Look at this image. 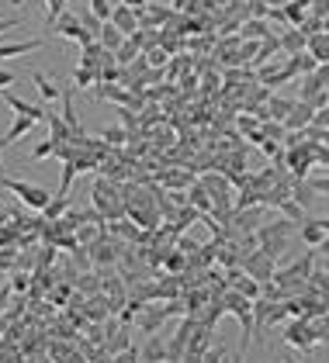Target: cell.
Returning <instances> with one entry per match:
<instances>
[{"label": "cell", "mask_w": 329, "mask_h": 363, "mask_svg": "<svg viewBox=\"0 0 329 363\" xmlns=\"http://www.w3.org/2000/svg\"><path fill=\"white\" fill-rule=\"evenodd\" d=\"M91 201H94V208L104 215V222H122V218L129 215V208H125V184H118V180H111V177H104V173L94 180Z\"/></svg>", "instance_id": "1"}, {"label": "cell", "mask_w": 329, "mask_h": 363, "mask_svg": "<svg viewBox=\"0 0 329 363\" xmlns=\"http://www.w3.org/2000/svg\"><path fill=\"white\" fill-rule=\"evenodd\" d=\"M0 187H4V190H11L25 208H32V211H46L49 204H53V197L56 194H49L46 187H39V184H28V180H15V177H0Z\"/></svg>", "instance_id": "2"}, {"label": "cell", "mask_w": 329, "mask_h": 363, "mask_svg": "<svg viewBox=\"0 0 329 363\" xmlns=\"http://www.w3.org/2000/svg\"><path fill=\"white\" fill-rule=\"evenodd\" d=\"M49 35H63V39L77 42L80 49H84V46H91V42H97V39L84 28V21H80V14H77V11H66V14H63V18L49 28Z\"/></svg>", "instance_id": "3"}, {"label": "cell", "mask_w": 329, "mask_h": 363, "mask_svg": "<svg viewBox=\"0 0 329 363\" xmlns=\"http://www.w3.org/2000/svg\"><path fill=\"white\" fill-rule=\"evenodd\" d=\"M284 339L298 349H312L319 342V332H315V322L312 318H291L288 328H284Z\"/></svg>", "instance_id": "4"}, {"label": "cell", "mask_w": 329, "mask_h": 363, "mask_svg": "<svg viewBox=\"0 0 329 363\" xmlns=\"http://www.w3.org/2000/svg\"><path fill=\"white\" fill-rule=\"evenodd\" d=\"M250 277H256L260 284H267V280H274V273H277V259L274 256H267L263 249H256V253H250L243 263H239Z\"/></svg>", "instance_id": "5"}, {"label": "cell", "mask_w": 329, "mask_h": 363, "mask_svg": "<svg viewBox=\"0 0 329 363\" xmlns=\"http://www.w3.org/2000/svg\"><path fill=\"white\" fill-rule=\"evenodd\" d=\"M312 118H315V104H308V101H294L291 115L284 118V128H288V132H305V128L312 125Z\"/></svg>", "instance_id": "6"}, {"label": "cell", "mask_w": 329, "mask_h": 363, "mask_svg": "<svg viewBox=\"0 0 329 363\" xmlns=\"http://www.w3.org/2000/svg\"><path fill=\"white\" fill-rule=\"evenodd\" d=\"M111 25H115V28H122L129 39H132V35L142 28V25H139V11H135V8H129V4H118V8H115Z\"/></svg>", "instance_id": "7"}, {"label": "cell", "mask_w": 329, "mask_h": 363, "mask_svg": "<svg viewBox=\"0 0 329 363\" xmlns=\"http://www.w3.org/2000/svg\"><path fill=\"white\" fill-rule=\"evenodd\" d=\"M281 52H284V56L308 52V32H301V28H284V32H281Z\"/></svg>", "instance_id": "8"}, {"label": "cell", "mask_w": 329, "mask_h": 363, "mask_svg": "<svg viewBox=\"0 0 329 363\" xmlns=\"http://www.w3.org/2000/svg\"><path fill=\"white\" fill-rule=\"evenodd\" d=\"M4 104L15 111V115H25V118H35V121H46V108H39V104H28V101H21L15 90H4Z\"/></svg>", "instance_id": "9"}, {"label": "cell", "mask_w": 329, "mask_h": 363, "mask_svg": "<svg viewBox=\"0 0 329 363\" xmlns=\"http://www.w3.org/2000/svg\"><path fill=\"white\" fill-rule=\"evenodd\" d=\"M35 125H39L35 118H25V115H15V125H11V128L4 132V139H0V153H4L8 146H15L18 139H25V135H28V132H32Z\"/></svg>", "instance_id": "10"}, {"label": "cell", "mask_w": 329, "mask_h": 363, "mask_svg": "<svg viewBox=\"0 0 329 363\" xmlns=\"http://www.w3.org/2000/svg\"><path fill=\"white\" fill-rule=\"evenodd\" d=\"M32 80H35V87H39V94H42L46 104L63 101V87H59V80H53V77H46V73H39V70H32Z\"/></svg>", "instance_id": "11"}, {"label": "cell", "mask_w": 329, "mask_h": 363, "mask_svg": "<svg viewBox=\"0 0 329 363\" xmlns=\"http://www.w3.org/2000/svg\"><path fill=\"white\" fill-rule=\"evenodd\" d=\"M139 360L142 363H167V339H160L156 332L146 339V346L139 349Z\"/></svg>", "instance_id": "12"}, {"label": "cell", "mask_w": 329, "mask_h": 363, "mask_svg": "<svg viewBox=\"0 0 329 363\" xmlns=\"http://www.w3.org/2000/svg\"><path fill=\"white\" fill-rule=\"evenodd\" d=\"M39 49H46V39H28V42H8V46H0V59L28 56V52H39Z\"/></svg>", "instance_id": "13"}, {"label": "cell", "mask_w": 329, "mask_h": 363, "mask_svg": "<svg viewBox=\"0 0 329 363\" xmlns=\"http://www.w3.org/2000/svg\"><path fill=\"white\" fill-rule=\"evenodd\" d=\"M187 204L198 208L201 215H212V211H215V201H212V194H208L205 184H191V190H187Z\"/></svg>", "instance_id": "14"}, {"label": "cell", "mask_w": 329, "mask_h": 363, "mask_svg": "<svg viewBox=\"0 0 329 363\" xmlns=\"http://www.w3.org/2000/svg\"><path fill=\"white\" fill-rule=\"evenodd\" d=\"M267 35H274V32H270V21H263V18H246V21H243V28H239V42H250V39H267Z\"/></svg>", "instance_id": "15"}, {"label": "cell", "mask_w": 329, "mask_h": 363, "mask_svg": "<svg viewBox=\"0 0 329 363\" xmlns=\"http://www.w3.org/2000/svg\"><path fill=\"white\" fill-rule=\"evenodd\" d=\"M46 125H49V139H56V142H73V132H70V125L63 121V115H56L53 108H49V115H46Z\"/></svg>", "instance_id": "16"}, {"label": "cell", "mask_w": 329, "mask_h": 363, "mask_svg": "<svg viewBox=\"0 0 329 363\" xmlns=\"http://www.w3.org/2000/svg\"><path fill=\"white\" fill-rule=\"evenodd\" d=\"M97 42L104 46V49H111V52H118L125 42H129V35L122 32V28H115L111 21H104V28H101V35H97Z\"/></svg>", "instance_id": "17"}, {"label": "cell", "mask_w": 329, "mask_h": 363, "mask_svg": "<svg viewBox=\"0 0 329 363\" xmlns=\"http://www.w3.org/2000/svg\"><path fill=\"white\" fill-rule=\"evenodd\" d=\"M104 46L101 42H91V46H84L80 49V66H87V70H97L101 73V63H104Z\"/></svg>", "instance_id": "18"}, {"label": "cell", "mask_w": 329, "mask_h": 363, "mask_svg": "<svg viewBox=\"0 0 329 363\" xmlns=\"http://www.w3.org/2000/svg\"><path fill=\"white\" fill-rule=\"evenodd\" d=\"M298 235H301V242H308L312 249H319L322 239H326V228L319 225V218H312V222H305V225L298 228Z\"/></svg>", "instance_id": "19"}, {"label": "cell", "mask_w": 329, "mask_h": 363, "mask_svg": "<svg viewBox=\"0 0 329 363\" xmlns=\"http://www.w3.org/2000/svg\"><path fill=\"white\" fill-rule=\"evenodd\" d=\"M97 84H101V73H97V70L77 66V73H73V87H77V90H94Z\"/></svg>", "instance_id": "20"}, {"label": "cell", "mask_w": 329, "mask_h": 363, "mask_svg": "<svg viewBox=\"0 0 329 363\" xmlns=\"http://www.w3.org/2000/svg\"><path fill=\"white\" fill-rule=\"evenodd\" d=\"M70 208H73L70 194H56V197H53V204H49V208H46L42 215H46V222H59V218H63V215H66Z\"/></svg>", "instance_id": "21"}, {"label": "cell", "mask_w": 329, "mask_h": 363, "mask_svg": "<svg viewBox=\"0 0 329 363\" xmlns=\"http://www.w3.org/2000/svg\"><path fill=\"white\" fill-rule=\"evenodd\" d=\"M277 211H281L284 218H291V222H298V225H305V222H308V218H305V208H301V204H298L294 197H284V201L277 204Z\"/></svg>", "instance_id": "22"}, {"label": "cell", "mask_w": 329, "mask_h": 363, "mask_svg": "<svg viewBox=\"0 0 329 363\" xmlns=\"http://www.w3.org/2000/svg\"><path fill=\"white\" fill-rule=\"evenodd\" d=\"M70 256H73V266H77V273H94V256H91V249H87V246H77V249H70Z\"/></svg>", "instance_id": "23"}, {"label": "cell", "mask_w": 329, "mask_h": 363, "mask_svg": "<svg viewBox=\"0 0 329 363\" xmlns=\"http://www.w3.org/2000/svg\"><path fill=\"white\" fill-rule=\"evenodd\" d=\"M308 52H312L319 63H329V39H326L322 32H319V35H312V39H308Z\"/></svg>", "instance_id": "24"}, {"label": "cell", "mask_w": 329, "mask_h": 363, "mask_svg": "<svg viewBox=\"0 0 329 363\" xmlns=\"http://www.w3.org/2000/svg\"><path fill=\"white\" fill-rule=\"evenodd\" d=\"M66 11H70V8H66V0H46V28H53Z\"/></svg>", "instance_id": "25"}, {"label": "cell", "mask_w": 329, "mask_h": 363, "mask_svg": "<svg viewBox=\"0 0 329 363\" xmlns=\"http://www.w3.org/2000/svg\"><path fill=\"white\" fill-rule=\"evenodd\" d=\"M163 266H167L170 273H180L184 266H191V256H187V253H180V249L173 246V253H167V259H163Z\"/></svg>", "instance_id": "26"}, {"label": "cell", "mask_w": 329, "mask_h": 363, "mask_svg": "<svg viewBox=\"0 0 329 363\" xmlns=\"http://www.w3.org/2000/svg\"><path fill=\"white\" fill-rule=\"evenodd\" d=\"M115 56H118V63H122V66H129V63H135V59L142 56V49H139V46H135V42L129 39V42H125V46H122V49H118Z\"/></svg>", "instance_id": "27"}, {"label": "cell", "mask_w": 329, "mask_h": 363, "mask_svg": "<svg viewBox=\"0 0 329 363\" xmlns=\"http://www.w3.org/2000/svg\"><path fill=\"white\" fill-rule=\"evenodd\" d=\"M101 139H104L108 146H122L125 139H132V132H129V128H118V125H115V128H104V132H101Z\"/></svg>", "instance_id": "28"}, {"label": "cell", "mask_w": 329, "mask_h": 363, "mask_svg": "<svg viewBox=\"0 0 329 363\" xmlns=\"http://www.w3.org/2000/svg\"><path fill=\"white\" fill-rule=\"evenodd\" d=\"M160 187H191V173H160Z\"/></svg>", "instance_id": "29"}, {"label": "cell", "mask_w": 329, "mask_h": 363, "mask_svg": "<svg viewBox=\"0 0 329 363\" xmlns=\"http://www.w3.org/2000/svg\"><path fill=\"white\" fill-rule=\"evenodd\" d=\"M91 11L101 18V21H111V14H115V8H111V0H91Z\"/></svg>", "instance_id": "30"}, {"label": "cell", "mask_w": 329, "mask_h": 363, "mask_svg": "<svg viewBox=\"0 0 329 363\" xmlns=\"http://www.w3.org/2000/svg\"><path fill=\"white\" fill-rule=\"evenodd\" d=\"M225 356H229V349H225V346H212V349H205L201 363H225Z\"/></svg>", "instance_id": "31"}, {"label": "cell", "mask_w": 329, "mask_h": 363, "mask_svg": "<svg viewBox=\"0 0 329 363\" xmlns=\"http://www.w3.org/2000/svg\"><path fill=\"white\" fill-rule=\"evenodd\" d=\"M312 128H319V132H329V108H315Z\"/></svg>", "instance_id": "32"}, {"label": "cell", "mask_w": 329, "mask_h": 363, "mask_svg": "<svg viewBox=\"0 0 329 363\" xmlns=\"http://www.w3.org/2000/svg\"><path fill=\"white\" fill-rule=\"evenodd\" d=\"M115 363H142V360H139V349H135V346H129V349L115 353Z\"/></svg>", "instance_id": "33"}, {"label": "cell", "mask_w": 329, "mask_h": 363, "mask_svg": "<svg viewBox=\"0 0 329 363\" xmlns=\"http://www.w3.org/2000/svg\"><path fill=\"white\" fill-rule=\"evenodd\" d=\"M308 184H312L315 194H326L329 197V177H308Z\"/></svg>", "instance_id": "34"}, {"label": "cell", "mask_w": 329, "mask_h": 363, "mask_svg": "<svg viewBox=\"0 0 329 363\" xmlns=\"http://www.w3.org/2000/svg\"><path fill=\"white\" fill-rule=\"evenodd\" d=\"M329 14V0H312V18H326Z\"/></svg>", "instance_id": "35"}, {"label": "cell", "mask_w": 329, "mask_h": 363, "mask_svg": "<svg viewBox=\"0 0 329 363\" xmlns=\"http://www.w3.org/2000/svg\"><path fill=\"white\" fill-rule=\"evenodd\" d=\"M18 77L11 73V70H0V90H11V84H15Z\"/></svg>", "instance_id": "36"}, {"label": "cell", "mask_w": 329, "mask_h": 363, "mask_svg": "<svg viewBox=\"0 0 329 363\" xmlns=\"http://www.w3.org/2000/svg\"><path fill=\"white\" fill-rule=\"evenodd\" d=\"M11 287L25 294V291H28V277H25V273H15V280H11Z\"/></svg>", "instance_id": "37"}, {"label": "cell", "mask_w": 329, "mask_h": 363, "mask_svg": "<svg viewBox=\"0 0 329 363\" xmlns=\"http://www.w3.org/2000/svg\"><path fill=\"white\" fill-rule=\"evenodd\" d=\"M15 28H25V25H18V21H4V18H0V32H15Z\"/></svg>", "instance_id": "38"}, {"label": "cell", "mask_w": 329, "mask_h": 363, "mask_svg": "<svg viewBox=\"0 0 329 363\" xmlns=\"http://www.w3.org/2000/svg\"><path fill=\"white\" fill-rule=\"evenodd\" d=\"M319 253H322V256H329V235L322 239V246H319Z\"/></svg>", "instance_id": "39"}, {"label": "cell", "mask_w": 329, "mask_h": 363, "mask_svg": "<svg viewBox=\"0 0 329 363\" xmlns=\"http://www.w3.org/2000/svg\"><path fill=\"white\" fill-rule=\"evenodd\" d=\"M288 0H267V8H284Z\"/></svg>", "instance_id": "40"}, {"label": "cell", "mask_w": 329, "mask_h": 363, "mask_svg": "<svg viewBox=\"0 0 329 363\" xmlns=\"http://www.w3.org/2000/svg\"><path fill=\"white\" fill-rule=\"evenodd\" d=\"M284 363H298V356H288V360H284Z\"/></svg>", "instance_id": "41"}, {"label": "cell", "mask_w": 329, "mask_h": 363, "mask_svg": "<svg viewBox=\"0 0 329 363\" xmlns=\"http://www.w3.org/2000/svg\"><path fill=\"white\" fill-rule=\"evenodd\" d=\"M0 104H4V90H0Z\"/></svg>", "instance_id": "42"}, {"label": "cell", "mask_w": 329, "mask_h": 363, "mask_svg": "<svg viewBox=\"0 0 329 363\" xmlns=\"http://www.w3.org/2000/svg\"><path fill=\"white\" fill-rule=\"evenodd\" d=\"M0 177H4V166H0Z\"/></svg>", "instance_id": "43"}, {"label": "cell", "mask_w": 329, "mask_h": 363, "mask_svg": "<svg viewBox=\"0 0 329 363\" xmlns=\"http://www.w3.org/2000/svg\"><path fill=\"white\" fill-rule=\"evenodd\" d=\"M260 363H267V360H260Z\"/></svg>", "instance_id": "44"}]
</instances>
